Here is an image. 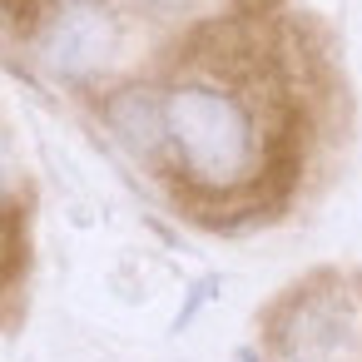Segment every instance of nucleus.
I'll return each mask as SVG.
<instances>
[{
  "label": "nucleus",
  "instance_id": "2",
  "mask_svg": "<svg viewBox=\"0 0 362 362\" xmlns=\"http://www.w3.org/2000/svg\"><path fill=\"white\" fill-rule=\"evenodd\" d=\"M115 21L95 6V0H65V6L45 21L40 30V60L50 75L85 85L115 60Z\"/></svg>",
  "mask_w": 362,
  "mask_h": 362
},
{
  "label": "nucleus",
  "instance_id": "3",
  "mask_svg": "<svg viewBox=\"0 0 362 362\" xmlns=\"http://www.w3.org/2000/svg\"><path fill=\"white\" fill-rule=\"evenodd\" d=\"M278 342L293 362H342L352 357V317L332 298H298Z\"/></svg>",
  "mask_w": 362,
  "mask_h": 362
},
{
  "label": "nucleus",
  "instance_id": "7",
  "mask_svg": "<svg viewBox=\"0 0 362 362\" xmlns=\"http://www.w3.org/2000/svg\"><path fill=\"white\" fill-rule=\"evenodd\" d=\"M238 362H258V357H253V352H238Z\"/></svg>",
  "mask_w": 362,
  "mask_h": 362
},
{
  "label": "nucleus",
  "instance_id": "4",
  "mask_svg": "<svg viewBox=\"0 0 362 362\" xmlns=\"http://www.w3.org/2000/svg\"><path fill=\"white\" fill-rule=\"evenodd\" d=\"M105 119H110V134H115L134 159H159V154L169 149L164 95H154L149 85H129V90L110 95Z\"/></svg>",
  "mask_w": 362,
  "mask_h": 362
},
{
  "label": "nucleus",
  "instance_id": "6",
  "mask_svg": "<svg viewBox=\"0 0 362 362\" xmlns=\"http://www.w3.org/2000/svg\"><path fill=\"white\" fill-rule=\"evenodd\" d=\"M11 179H16V164H11V149H6V139H0V199L11 194Z\"/></svg>",
  "mask_w": 362,
  "mask_h": 362
},
{
  "label": "nucleus",
  "instance_id": "1",
  "mask_svg": "<svg viewBox=\"0 0 362 362\" xmlns=\"http://www.w3.org/2000/svg\"><path fill=\"white\" fill-rule=\"evenodd\" d=\"M164 119H169V149L189 184L223 194L253 174L258 129L233 90L214 80H179L164 95Z\"/></svg>",
  "mask_w": 362,
  "mask_h": 362
},
{
  "label": "nucleus",
  "instance_id": "5",
  "mask_svg": "<svg viewBox=\"0 0 362 362\" xmlns=\"http://www.w3.org/2000/svg\"><path fill=\"white\" fill-rule=\"evenodd\" d=\"M139 11H149V16H189L194 6H204V0H134Z\"/></svg>",
  "mask_w": 362,
  "mask_h": 362
}]
</instances>
